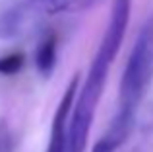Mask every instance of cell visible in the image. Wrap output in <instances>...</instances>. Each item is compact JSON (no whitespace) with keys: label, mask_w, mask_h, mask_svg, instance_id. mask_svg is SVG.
Returning <instances> with one entry per match:
<instances>
[{"label":"cell","mask_w":153,"mask_h":152,"mask_svg":"<svg viewBox=\"0 0 153 152\" xmlns=\"http://www.w3.org/2000/svg\"><path fill=\"white\" fill-rule=\"evenodd\" d=\"M23 62H25V57L23 53H6L0 57V74L4 76H10V74H16L23 68Z\"/></svg>","instance_id":"52a82bcc"},{"label":"cell","mask_w":153,"mask_h":152,"mask_svg":"<svg viewBox=\"0 0 153 152\" xmlns=\"http://www.w3.org/2000/svg\"><path fill=\"white\" fill-rule=\"evenodd\" d=\"M118 148H120V146L116 144L112 138H108L107 135H105L103 138H99V141L95 142V146H93V150H91V152H116Z\"/></svg>","instance_id":"9c48e42d"},{"label":"cell","mask_w":153,"mask_h":152,"mask_svg":"<svg viewBox=\"0 0 153 152\" xmlns=\"http://www.w3.org/2000/svg\"><path fill=\"white\" fill-rule=\"evenodd\" d=\"M153 84V14L143 22L120 80L118 113L136 117L142 99Z\"/></svg>","instance_id":"7a4b0ae2"},{"label":"cell","mask_w":153,"mask_h":152,"mask_svg":"<svg viewBox=\"0 0 153 152\" xmlns=\"http://www.w3.org/2000/svg\"><path fill=\"white\" fill-rule=\"evenodd\" d=\"M56 57H58V39L52 31H49L39 41L37 51H35V66H37L39 74L51 76L56 66Z\"/></svg>","instance_id":"8992f818"},{"label":"cell","mask_w":153,"mask_h":152,"mask_svg":"<svg viewBox=\"0 0 153 152\" xmlns=\"http://www.w3.org/2000/svg\"><path fill=\"white\" fill-rule=\"evenodd\" d=\"M0 152H14V142H12V133L8 127L0 125Z\"/></svg>","instance_id":"ba28073f"},{"label":"cell","mask_w":153,"mask_h":152,"mask_svg":"<svg viewBox=\"0 0 153 152\" xmlns=\"http://www.w3.org/2000/svg\"><path fill=\"white\" fill-rule=\"evenodd\" d=\"M101 0H19L31 20L60 14H82L95 8Z\"/></svg>","instance_id":"277c9868"},{"label":"cell","mask_w":153,"mask_h":152,"mask_svg":"<svg viewBox=\"0 0 153 152\" xmlns=\"http://www.w3.org/2000/svg\"><path fill=\"white\" fill-rule=\"evenodd\" d=\"M33 20L27 16V12L23 10V6L19 2H16L14 6H10L8 10H4L0 14V39H16L27 29V26Z\"/></svg>","instance_id":"5b68a950"},{"label":"cell","mask_w":153,"mask_h":152,"mask_svg":"<svg viewBox=\"0 0 153 152\" xmlns=\"http://www.w3.org/2000/svg\"><path fill=\"white\" fill-rule=\"evenodd\" d=\"M116 55L105 49H97L93 61H91L89 72L83 82L79 94L74 99L70 119H68L66 131V152H85L89 129L93 125L95 111H97L101 94L107 86V78Z\"/></svg>","instance_id":"6da1fadb"},{"label":"cell","mask_w":153,"mask_h":152,"mask_svg":"<svg viewBox=\"0 0 153 152\" xmlns=\"http://www.w3.org/2000/svg\"><path fill=\"white\" fill-rule=\"evenodd\" d=\"M78 86H79V72H76L74 78L70 80V84H68V88L64 90V96H62V99H60L58 107H56V111H54L47 152H66L68 119H70L72 107H74V99H76V94H78Z\"/></svg>","instance_id":"3957f363"}]
</instances>
